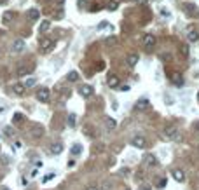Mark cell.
I'll use <instances>...</instances> for the list:
<instances>
[{"label": "cell", "instance_id": "cell-1", "mask_svg": "<svg viewBox=\"0 0 199 190\" xmlns=\"http://www.w3.org/2000/svg\"><path fill=\"white\" fill-rule=\"evenodd\" d=\"M131 145H133V147H136V148H145L147 147V140L143 138V136L136 134V136H133V138H131Z\"/></svg>", "mask_w": 199, "mask_h": 190}, {"label": "cell", "instance_id": "cell-2", "mask_svg": "<svg viewBox=\"0 0 199 190\" xmlns=\"http://www.w3.org/2000/svg\"><path fill=\"white\" fill-rule=\"evenodd\" d=\"M37 99L38 101H42V103H46V101H49V96H51V92H49L47 87H42V89H38L37 91Z\"/></svg>", "mask_w": 199, "mask_h": 190}, {"label": "cell", "instance_id": "cell-3", "mask_svg": "<svg viewBox=\"0 0 199 190\" xmlns=\"http://www.w3.org/2000/svg\"><path fill=\"white\" fill-rule=\"evenodd\" d=\"M143 45H145L147 49H152V47L156 45V37L150 35V33H147L145 37H143Z\"/></svg>", "mask_w": 199, "mask_h": 190}, {"label": "cell", "instance_id": "cell-4", "mask_svg": "<svg viewBox=\"0 0 199 190\" xmlns=\"http://www.w3.org/2000/svg\"><path fill=\"white\" fill-rule=\"evenodd\" d=\"M147 108H149V99L147 98H141L135 103V110H138V112H145Z\"/></svg>", "mask_w": 199, "mask_h": 190}, {"label": "cell", "instance_id": "cell-5", "mask_svg": "<svg viewBox=\"0 0 199 190\" xmlns=\"http://www.w3.org/2000/svg\"><path fill=\"white\" fill-rule=\"evenodd\" d=\"M164 136H166L168 140L177 138V127H175V126H166V127H164Z\"/></svg>", "mask_w": 199, "mask_h": 190}, {"label": "cell", "instance_id": "cell-6", "mask_svg": "<svg viewBox=\"0 0 199 190\" xmlns=\"http://www.w3.org/2000/svg\"><path fill=\"white\" fill-rule=\"evenodd\" d=\"M173 178H175V181H178V183H183L185 181V173H183L182 169H173Z\"/></svg>", "mask_w": 199, "mask_h": 190}, {"label": "cell", "instance_id": "cell-7", "mask_svg": "<svg viewBox=\"0 0 199 190\" xmlns=\"http://www.w3.org/2000/svg\"><path fill=\"white\" fill-rule=\"evenodd\" d=\"M25 47H26L25 45V40H21V38H18L16 42L12 44V51L14 52H21V51H25Z\"/></svg>", "mask_w": 199, "mask_h": 190}, {"label": "cell", "instance_id": "cell-8", "mask_svg": "<svg viewBox=\"0 0 199 190\" xmlns=\"http://www.w3.org/2000/svg\"><path fill=\"white\" fill-rule=\"evenodd\" d=\"M26 16H28L30 21H37L38 17H40V11H38V9H30V11L26 12Z\"/></svg>", "mask_w": 199, "mask_h": 190}, {"label": "cell", "instance_id": "cell-9", "mask_svg": "<svg viewBox=\"0 0 199 190\" xmlns=\"http://www.w3.org/2000/svg\"><path fill=\"white\" fill-rule=\"evenodd\" d=\"M79 92H81L82 98H89V96L93 94V87L91 86H82L81 89H79Z\"/></svg>", "mask_w": 199, "mask_h": 190}, {"label": "cell", "instance_id": "cell-10", "mask_svg": "<svg viewBox=\"0 0 199 190\" xmlns=\"http://www.w3.org/2000/svg\"><path fill=\"white\" fill-rule=\"evenodd\" d=\"M143 161H145V164H147V166H156V164H157V159H156V155H152V153H147Z\"/></svg>", "mask_w": 199, "mask_h": 190}, {"label": "cell", "instance_id": "cell-11", "mask_svg": "<svg viewBox=\"0 0 199 190\" xmlns=\"http://www.w3.org/2000/svg\"><path fill=\"white\" fill-rule=\"evenodd\" d=\"M138 60H140V56L138 54H129L128 60H126V63H128V66H135L136 63H138Z\"/></svg>", "mask_w": 199, "mask_h": 190}, {"label": "cell", "instance_id": "cell-12", "mask_svg": "<svg viewBox=\"0 0 199 190\" xmlns=\"http://www.w3.org/2000/svg\"><path fill=\"white\" fill-rule=\"evenodd\" d=\"M187 38H189V42H197V40H199V32L190 30V32H189V35H187Z\"/></svg>", "mask_w": 199, "mask_h": 190}, {"label": "cell", "instance_id": "cell-13", "mask_svg": "<svg viewBox=\"0 0 199 190\" xmlns=\"http://www.w3.org/2000/svg\"><path fill=\"white\" fill-rule=\"evenodd\" d=\"M49 28H51V21H49V19H46V21L40 23V26H38V32H40V33H46Z\"/></svg>", "mask_w": 199, "mask_h": 190}, {"label": "cell", "instance_id": "cell-14", "mask_svg": "<svg viewBox=\"0 0 199 190\" xmlns=\"http://www.w3.org/2000/svg\"><path fill=\"white\" fill-rule=\"evenodd\" d=\"M61 152H63V145L61 143H54L53 147H51V153H54V155H58Z\"/></svg>", "mask_w": 199, "mask_h": 190}, {"label": "cell", "instance_id": "cell-15", "mask_svg": "<svg viewBox=\"0 0 199 190\" xmlns=\"http://www.w3.org/2000/svg\"><path fill=\"white\" fill-rule=\"evenodd\" d=\"M117 35H108L107 38H105V45H115L117 44Z\"/></svg>", "mask_w": 199, "mask_h": 190}, {"label": "cell", "instance_id": "cell-16", "mask_svg": "<svg viewBox=\"0 0 199 190\" xmlns=\"http://www.w3.org/2000/svg\"><path fill=\"white\" fill-rule=\"evenodd\" d=\"M107 84H108V87H117V86H119V77H115V75L108 77Z\"/></svg>", "mask_w": 199, "mask_h": 190}, {"label": "cell", "instance_id": "cell-17", "mask_svg": "<svg viewBox=\"0 0 199 190\" xmlns=\"http://www.w3.org/2000/svg\"><path fill=\"white\" fill-rule=\"evenodd\" d=\"M105 126H107L108 129H115V126H117V122L112 119V117H105Z\"/></svg>", "mask_w": 199, "mask_h": 190}, {"label": "cell", "instance_id": "cell-18", "mask_svg": "<svg viewBox=\"0 0 199 190\" xmlns=\"http://www.w3.org/2000/svg\"><path fill=\"white\" fill-rule=\"evenodd\" d=\"M12 89H14V92H16V94H23L26 87H25V84H14V87H12Z\"/></svg>", "mask_w": 199, "mask_h": 190}, {"label": "cell", "instance_id": "cell-19", "mask_svg": "<svg viewBox=\"0 0 199 190\" xmlns=\"http://www.w3.org/2000/svg\"><path fill=\"white\" fill-rule=\"evenodd\" d=\"M79 79V73L77 72H68V75H66V80L68 82H75Z\"/></svg>", "mask_w": 199, "mask_h": 190}, {"label": "cell", "instance_id": "cell-20", "mask_svg": "<svg viewBox=\"0 0 199 190\" xmlns=\"http://www.w3.org/2000/svg\"><path fill=\"white\" fill-rule=\"evenodd\" d=\"M185 12L190 14V16H194V14H196V6H194V4H187V6H185Z\"/></svg>", "mask_w": 199, "mask_h": 190}, {"label": "cell", "instance_id": "cell-21", "mask_svg": "<svg viewBox=\"0 0 199 190\" xmlns=\"http://www.w3.org/2000/svg\"><path fill=\"white\" fill-rule=\"evenodd\" d=\"M30 72H32V68H28V66H23V68H19V70H18V75H19V77H25V75H28Z\"/></svg>", "mask_w": 199, "mask_h": 190}, {"label": "cell", "instance_id": "cell-22", "mask_svg": "<svg viewBox=\"0 0 199 190\" xmlns=\"http://www.w3.org/2000/svg\"><path fill=\"white\" fill-rule=\"evenodd\" d=\"M173 82H175L177 86H182V84H183V79H182V75H180V73H175V75H173Z\"/></svg>", "mask_w": 199, "mask_h": 190}, {"label": "cell", "instance_id": "cell-23", "mask_svg": "<svg viewBox=\"0 0 199 190\" xmlns=\"http://www.w3.org/2000/svg\"><path fill=\"white\" fill-rule=\"evenodd\" d=\"M70 152H72V155H81V152H82V147H81V145H74Z\"/></svg>", "mask_w": 199, "mask_h": 190}, {"label": "cell", "instance_id": "cell-24", "mask_svg": "<svg viewBox=\"0 0 199 190\" xmlns=\"http://www.w3.org/2000/svg\"><path fill=\"white\" fill-rule=\"evenodd\" d=\"M14 17H16V14L9 11V12H6V14H4V21H6V23H7V21H12Z\"/></svg>", "mask_w": 199, "mask_h": 190}, {"label": "cell", "instance_id": "cell-25", "mask_svg": "<svg viewBox=\"0 0 199 190\" xmlns=\"http://www.w3.org/2000/svg\"><path fill=\"white\" fill-rule=\"evenodd\" d=\"M53 45H54V42H51V40H44V42H42V49L44 51H49Z\"/></svg>", "mask_w": 199, "mask_h": 190}, {"label": "cell", "instance_id": "cell-26", "mask_svg": "<svg viewBox=\"0 0 199 190\" xmlns=\"http://www.w3.org/2000/svg\"><path fill=\"white\" fill-rule=\"evenodd\" d=\"M180 54H182L183 58H187L189 56V45H182V47H180Z\"/></svg>", "mask_w": 199, "mask_h": 190}, {"label": "cell", "instance_id": "cell-27", "mask_svg": "<svg viewBox=\"0 0 199 190\" xmlns=\"http://www.w3.org/2000/svg\"><path fill=\"white\" fill-rule=\"evenodd\" d=\"M35 79H33V77H30V79H26V82H25V87H33L35 86Z\"/></svg>", "mask_w": 199, "mask_h": 190}, {"label": "cell", "instance_id": "cell-28", "mask_svg": "<svg viewBox=\"0 0 199 190\" xmlns=\"http://www.w3.org/2000/svg\"><path fill=\"white\" fill-rule=\"evenodd\" d=\"M68 126H70V127H75V115L74 114L68 115Z\"/></svg>", "mask_w": 199, "mask_h": 190}, {"label": "cell", "instance_id": "cell-29", "mask_svg": "<svg viewBox=\"0 0 199 190\" xmlns=\"http://www.w3.org/2000/svg\"><path fill=\"white\" fill-rule=\"evenodd\" d=\"M119 7V4L115 2V0H112V2H108V11H115Z\"/></svg>", "mask_w": 199, "mask_h": 190}, {"label": "cell", "instance_id": "cell-30", "mask_svg": "<svg viewBox=\"0 0 199 190\" xmlns=\"http://www.w3.org/2000/svg\"><path fill=\"white\" fill-rule=\"evenodd\" d=\"M23 119H25V117H23L21 114H16V115H14V122H16V124H19V122H23Z\"/></svg>", "mask_w": 199, "mask_h": 190}, {"label": "cell", "instance_id": "cell-31", "mask_svg": "<svg viewBox=\"0 0 199 190\" xmlns=\"http://www.w3.org/2000/svg\"><path fill=\"white\" fill-rule=\"evenodd\" d=\"M4 133H6V136H14V129H12V127H6Z\"/></svg>", "mask_w": 199, "mask_h": 190}, {"label": "cell", "instance_id": "cell-32", "mask_svg": "<svg viewBox=\"0 0 199 190\" xmlns=\"http://www.w3.org/2000/svg\"><path fill=\"white\" fill-rule=\"evenodd\" d=\"M53 178H54V173H49L47 176H44V180H42V181H44V183H47V181H51Z\"/></svg>", "mask_w": 199, "mask_h": 190}, {"label": "cell", "instance_id": "cell-33", "mask_svg": "<svg viewBox=\"0 0 199 190\" xmlns=\"http://www.w3.org/2000/svg\"><path fill=\"white\" fill-rule=\"evenodd\" d=\"M157 187H159V188H161V187H166V180H159V181H157Z\"/></svg>", "mask_w": 199, "mask_h": 190}, {"label": "cell", "instance_id": "cell-34", "mask_svg": "<svg viewBox=\"0 0 199 190\" xmlns=\"http://www.w3.org/2000/svg\"><path fill=\"white\" fill-rule=\"evenodd\" d=\"M194 131H196V133H199V120H197V122H194Z\"/></svg>", "mask_w": 199, "mask_h": 190}, {"label": "cell", "instance_id": "cell-35", "mask_svg": "<svg viewBox=\"0 0 199 190\" xmlns=\"http://www.w3.org/2000/svg\"><path fill=\"white\" fill-rule=\"evenodd\" d=\"M14 147H16V148H21L23 143H21V141H16V145H14Z\"/></svg>", "mask_w": 199, "mask_h": 190}, {"label": "cell", "instance_id": "cell-36", "mask_svg": "<svg viewBox=\"0 0 199 190\" xmlns=\"http://www.w3.org/2000/svg\"><path fill=\"white\" fill-rule=\"evenodd\" d=\"M141 190H150V187L147 185V187H141Z\"/></svg>", "mask_w": 199, "mask_h": 190}, {"label": "cell", "instance_id": "cell-37", "mask_svg": "<svg viewBox=\"0 0 199 190\" xmlns=\"http://www.w3.org/2000/svg\"><path fill=\"white\" fill-rule=\"evenodd\" d=\"M87 190H98V188H96V187H89Z\"/></svg>", "mask_w": 199, "mask_h": 190}, {"label": "cell", "instance_id": "cell-38", "mask_svg": "<svg viewBox=\"0 0 199 190\" xmlns=\"http://www.w3.org/2000/svg\"><path fill=\"white\" fill-rule=\"evenodd\" d=\"M2 190H11V188H7V187H4V188H2Z\"/></svg>", "mask_w": 199, "mask_h": 190}, {"label": "cell", "instance_id": "cell-39", "mask_svg": "<svg viewBox=\"0 0 199 190\" xmlns=\"http://www.w3.org/2000/svg\"><path fill=\"white\" fill-rule=\"evenodd\" d=\"M4 2H7V0H0V4H4Z\"/></svg>", "mask_w": 199, "mask_h": 190}, {"label": "cell", "instance_id": "cell-40", "mask_svg": "<svg viewBox=\"0 0 199 190\" xmlns=\"http://www.w3.org/2000/svg\"><path fill=\"white\" fill-rule=\"evenodd\" d=\"M197 101H199V92H197Z\"/></svg>", "mask_w": 199, "mask_h": 190}, {"label": "cell", "instance_id": "cell-41", "mask_svg": "<svg viewBox=\"0 0 199 190\" xmlns=\"http://www.w3.org/2000/svg\"><path fill=\"white\" fill-rule=\"evenodd\" d=\"M0 56H2V52H0Z\"/></svg>", "mask_w": 199, "mask_h": 190}, {"label": "cell", "instance_id": "cell-42", "mask_svg": "<svg viewBox=\"0 0 199 190\" xmlns=\"http://www.w3.org/2000/svg\"><path fill=\"white\" fill-rule=\"evenodd\" d=\"M126 190H129V188H126Z\"/></svg>", "mask_w": 199, "mask_h": 190}]
</instances>
